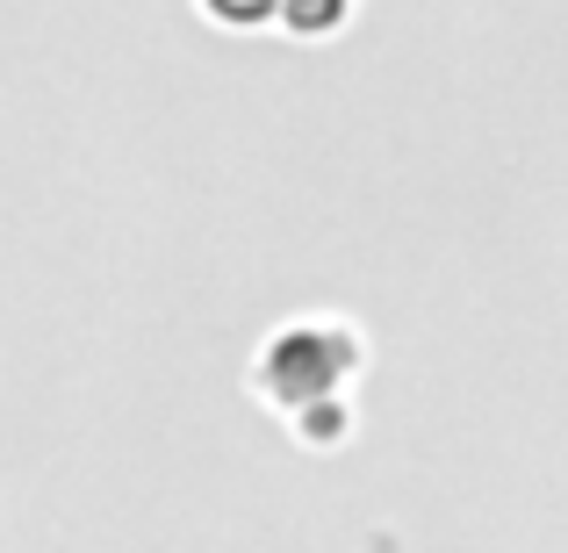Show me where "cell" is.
<instances>
[{
	"label": "cell",
	"instance_id": "1",
	"mask_svg": "<svg viewBox=\"0 0 568 553\" xmlns=\"http://www.w3.org/2000/svg\"><path fill=\"white\" fill-rule=\"evenodd\" d=\"M288 29H303V37H324V29L346 22V0H288Z\"/></svg>",
	"mask_w": 568,
	"mask_h": 553
},
{
	"label": "cell",
	"instance_id": "2",
	"mask_svg": "<svg viewBox=\"0 0 568 553\" xmlns=\"http://www.w3.org/2000/svg\"><path fill=\"white\" fill-rule=\"evenodd\" d=\"M216 22H237V29H252V22H266V14H281L288 0H202Z\"/></svg>",
	"mask_w": 568,
	"mask_h": 553
}]
</instances>
